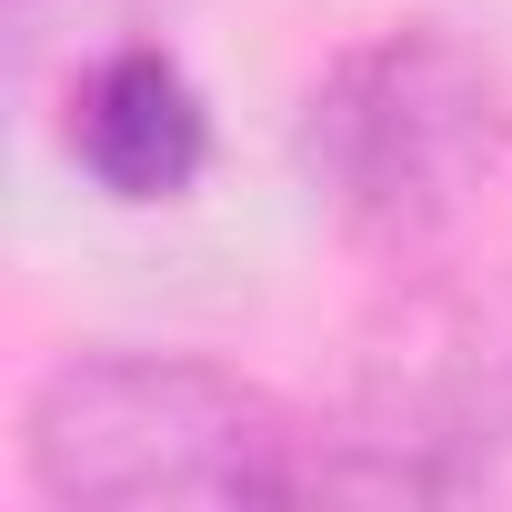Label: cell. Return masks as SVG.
<instances>
[{
    "mask_svg": "<svg viewBox=\"0 0 512 512\" xmlns=\"http://www.w3.org/2000/svg\"><path fill=\"white\" fill-rule=\"evenodd\" d=\"M41 502H322V422L201 352L91 342L21 402Z\"/></svg>",
    "mask_w": 512,
    "mask_h": 512,
    "instance_id": "cell-1",
    "label": "cell"
},
{
    "mask_svg": "<svg viewBox=\"0 0 512 512\" xmlns=\"http://www.w3.org/2000/svg\"><path fill=\"white\" fill-rule=\"evenodd\" d=\"M312 201L382 251L442 241L512 161V81L452 21H392L332 51L292 111Z\"/></svg>",
    "mask_w": 512,
    "mask_h": 512,
    "instance_id": "cell-2",
    "label": "cell"
},
{
    "mask_svg": "<svg viewBox=\"0 0 512 512\" xmlns=\"http://www.w3.org/2000/svg\"><path fill=\"white\" fill-rule=\"evenodd\" d=\"M512 472V272L402 282L342 372L322 432V492L352 502H462Z\"/></svg>",
    "mask_w": 512,
    "mask_h": 512,
    "instance_id": "cell-3",
    "label": "cell"
},
{
    "mask_svg": "<svg viewBox=\"0 0 512 512\" xmlns=\"http://www.w3.org/2000/svg\"><path fill=\"white\" fill-rule=\"evenodd\" d=\"M51 131H61V161L131 211L181 201L211 171V101L171 41H121L91 71H71L51 91Z\"/></svg>",
    "mask_w": 512,
    "mask_h": 512,
    "instance_id": "cell-4",
    "label": "cell"
},
{
    "mask_svg": "<svg viewBox=\"0 0 512 512\" xmlns=\"http://www.w3.org/2000/svg\"><path fill=\"white\" fill-rule=\"evenodd\" d=\"M181 0H0V41H11V81L51 101L71 71H91L121 41H171Z\"/></svg>",
    "mask_w": 512,
    "mask_h": 512,
    "instance_id": "cell-5",
    "label": "cell"
}]
</instances>
